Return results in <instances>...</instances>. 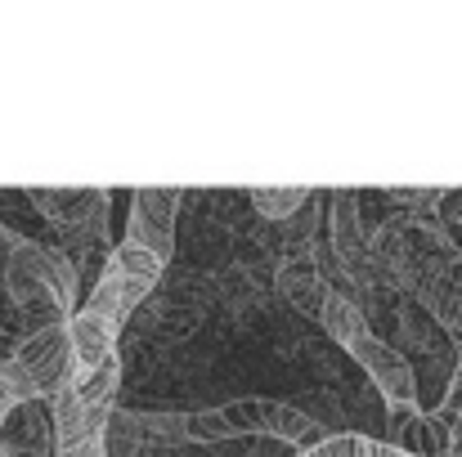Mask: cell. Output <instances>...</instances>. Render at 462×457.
Returning a JSON list of instances; mask_svg holds the SVG:
<instances>
[{"label":"cell","instance_id":"cell-1","mask_svg":"<svg viewBox=\"0 0 462 457\" xmlns=\"http://www.w3.org/2000/svg\"><path fill=\"white\" fill-rule=\"evenodd\" d=\"M77 279H81L77 265L59 247H45V242H32V238H18L5 270H0L5 297L18 309V323L27 327V336L72 323Z\"/></svg>","mask_w":462,"mask_h":457},{"label":"cell","instance_id":"cell-7","mask_svg":"<svg viewBox=\"0 0 462 457\" xmlns=\"http://www.w3.org/2000/svg\"><path fill=\"white\" fill-rule=\"evenodd\" d=\"M27 197H32V206L54 229H63L68 238H77V247L90 242V238H99V229H104L108 193H99V188H32Z\"/></svg>","mask_w":462,"mask_h":457},{"label":"cell","instance_id":"cell-14","mask_svg":"<svg viewBox=\"0 0 462 457\" xmlns=\"http://www.w3.org/2000/svg\"><path fill=\"white\" fill-rule=\"evenodd\" d=\"M14 408H18V399H14V390L5 386V377H0V431H5V422H9Z\"/></svg>","mask_w":462,"mask_h":457},{"label":"cell","instance_id":"cell-5","mask_svg":"<svg viewBox=\"0 0 462 457\" xmlns=\"http://www.w3.org/2000/svg\"><path fill=\"white\" fill-rule=\"evenodd\" d=\"M54 404V449L59 457H108V422L113 408H95L77 395V377L50 399Z\"/></svg>","mask_w":462,"mask_h":457},{"label":"cell","instance_id":"cell-10","mask_svg":"<svg viewBox=\"0 0 462 457\" xmlns=\"http://www.w3.org/2000/svg\"><path fill=\"white\" fill-rule=\"evenodd\" d=\"M113 265H117V274H122L126 309L135 314V309L157 292V283H162V270H166V265L157 260L153 251H144V247H135V242H126V238H122V247L113 251Z\"/></svg>","mask_w":462,"mask_h":457},{"label":"cell","instance_id":"cell-9","mask_svg":"<svg viewBox=\"0 0 462 457\" xmlns=\"http://www.w3.org/2000/svg\"><path fill=\"white\" fill-rule=\"evenodd\" d=\"M274 288L292 301V309H301L310 318L323 314L328 283H323V270H319V256H314L310 242H288V256L274 270Z\"/></svg>","mask_w":462,"mask_h":457},{"label":"cell","instance_id":"cell-6","mask_svg":"<svg viewBox=\"0 0 462 457\" xmlns=\"http://www.w3.org/2000/svg\"><path fill=\"white\" fill-rule=\"evenodd\" d=\"M184 193L180 188H140L131 197V224H126V242L153 251L162 265H171L175 256V215H180Z\"/></svg>","mask_w":462,"mask_h":457},{"label":"cell","instance_id":"cell-15","mask_svg":"<svg viewBox=\"0 0 462 457\" xmlns=\"http://www.w3.org/2000/svg\"><path fill=\"white\" fill-rule=\"evenodd\" d=\"M14 242H18V238H14V233H9L5 224H0V270H5V260H9V251H14Z\"/></svg>","mask_w":462,"mask_h":457},{"label":"cell","instance_id":"cell-12","mask_svg":"<svg viewBox=\"0 0 462 457\" xmlns=\"http://www.w3.org/2000/svg\"><path fill=\"white\" fill-rule=\"evenodd\" d=\"M297 457H413L386 440H368V435H328L323 444L301 449Z\"/></svg>","mask_w":462,"mask_h":457},{"label":"cell","instance_id":"cell-2","mask_svg":"<svg viewBox=\"0 0 462 457\" xmlns=\"http://www.w3.org/2000/svg\"><path fill=\"white\" fill-rule=\"evenodd\" d=\"M126 318H131V309H126V292H122V274H117L113 256H108L99 279H95V288H90V297H86V305L68 323L77 377H86V372L104 368L108 359H117V336H122Z\"/></svg>","mask_w":462,"mask_h":457},{"label":"cell","instance_id":"cell-8","mask_svg":"<svg viewBox=\"0 0 462 457\" xmlns=\"http://www.w3.org/2000/svg\"><path fill=\"white\" fill-rule=\"evenodd\" d=\"M364 372H368V381L382 390V399H386V408H400V404H418V377H413V363L395 350V345H386L382 336H373V332H364L350 350H346Z\"/></svg>","mask_w":462,"mask_h":457},{"label":"cell","instance_id":"cell-13","mask_svg":"<svg viewBox=\"0 0 462 457\" xmlns=\"http://www.w3.org/2000/svg\"><path fill=\"white\" fill-rule=\"evenodd\" d=\"M310 197H314L310 188H252V206H256V215H265V220H274V224L301 215Z\"/></svg>","mask_w":462,"mask_h":457},{"label":"cell","instance_id":"cell-4","mask_svg":"<svg viewBox=\"0 0 462 457\" xmlns=\"http://www.w3.org/2000/svg\"><path fill=\"white\" fill-rule=\"evenodd\" d=\"M0 377H5V386L14 390L18 408H23V404H36L41 395L54 399V395L77 377L68 327H50V332H36V336L18 341V345L0 359Z\"/></svg>","mask_w":462,"mask_h":457},{"label":"cell","instance_id":"cell-11","mask_svg":"<svg viewBox=\"0 0 462 457\" xmlns=\"http://www.w3.org/2000/svg\"><path fill=\"white\" fill-rule=\"evenodd\" d=\"M319 323H323V332H328L337 345H346V350H350V345H355V341L368 332V318H364V309L350 301L346 292H328Z\"/></svg>","mask_w":462,"mask_h":457},{"label":"cell","instance_id":"cell-3","mask_svg":"<svg viewBox=\"0 0 462 457\" xmlns=\"http://www.w3.org/2000/svg\"><path fill=\"white\" fill-rule=\"evenodd\" d=\"M274 435V440H292V444H323L328 431L297 413L292 404H279V399H238L229 408H216V413H198L189 417V435L193 440H234V435Z\"/></svg>","mask_w":462,"mask_h":457}]
</instances>
